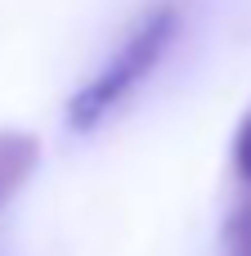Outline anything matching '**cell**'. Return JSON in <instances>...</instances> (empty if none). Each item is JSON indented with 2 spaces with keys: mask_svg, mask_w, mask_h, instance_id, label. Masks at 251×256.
<instances>
[{
  "mask_svg": "<svg viewBox=\"0 0 251 256\" xmlns=\"http://www.w3.org/2000/svg\"><path fill=\"white\" fill-rule=\"evenodd\" d=\"M40 166V140L13 126H0V212Z\"/></svg>",
  "mask_w": 251,
  "mask_h": 256,
  "instance_id": "7a4b0ae2",
  "label": "cell"
},
{
  "mask_svg": "<svg viewBox=\"0 0 251 256\" xmlns=\"http://www.w3.org/2000/svg\"><path fill=\"white\" fill-rule=\"evenodd\" d=\"M175 32H180V9H175V0L153 4V9L130 27V36L121 40V50L67 99V130H76V135L99 130V126L157 72L162 54H166L171 40H175Z\"/></svg>",
  "mask_w": 251,
  "mask_h": 256,
  "instance_id": "6da1fadb",
  "label": "cell"
},
{
  "mask_svg": "<svg viewBox=\"0 0 251 256\" xmlns=\"http://www.w3.org/2000/svg\"><path fill=\"white\" fill-rule=\"evenodd\" d=\"M234 166H238V176L251 184V117L238 126V140H234Z\"/></svg>",
  "mask_w": 251,
  "mask_h": 256,
  "instance_id": "3957f363",
  "label": "cell"
}]
</instances>
